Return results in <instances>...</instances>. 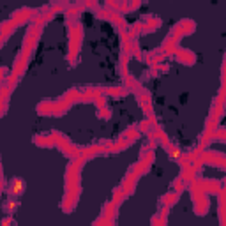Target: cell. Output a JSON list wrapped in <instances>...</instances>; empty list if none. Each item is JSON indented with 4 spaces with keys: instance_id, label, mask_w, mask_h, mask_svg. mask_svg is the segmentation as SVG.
Segmentation results:
<instances>
[{
    "instance_id": "obj_1",
    "label": "cell",
    "mask_w": 226,
    "mask_h": 226,
    "mask_svg": "<svg viewBox=\"0 0 226 226\" xmlns=\"http://www.w3.org/2000/svg\"><path fill=\"white\" fill-rule=\"evenodd\" d=\"M21 191H23V182H19V180L14 182L12 184V193H21Z\"/></svg>"
}]
</instances>
